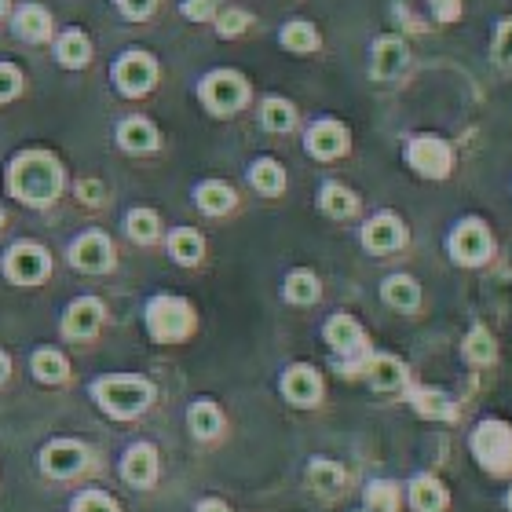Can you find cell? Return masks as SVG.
<instances>
[{
    "instance_id": "60d3db41",
    "label": "cell",
    "mask_w": 512,
    "mask_h": 512,
    "mask_svg": "<svg viewBox=\"0 0 512 512\" xmlns=\"http://www.w3.org/2000/svg\"><path fill=\"white\" fill-rule=\"evenodd\" d=\"M428 8H432V19L443 22V26H454V22L465 15V4H461V0H428Z\"/></svg>"
},
{
    "instance_id": "f5cc1de1",
    "label": "cell",
    "mask_w": 512,
    "mask_h": 512,
    "mask_svg": "<svg viewBox=\"0 0 512 512\" xmlns=\"http://www.w3.org/2000/svg\"><path fill=\"white\" fill-rule=\"evenodd\" d=\"M366 512H370V509H366Z\"/></svg>"
},
{
    "instance_id": "4316f807",
    "label": "cell",
    "mask_w": 512,
    "mask_h": 512,
    "mask_svg": "<svg viewBox=\"0 0 512 512\" xmlns=\"http://www.w3.org/2000/svg\"><path fill=\"white\" fill-rule=\"evenodd\" d=\"M278 44L286 48V52L293 55H311L315 48H319V30L311 26V22L304 19H293L282 26V33H278Z\"/></svg>"
},
{
    "instance_id": "603a6c76",
    "label": "cell",
    "mask_w": 512,
    "mask_h": 512,
    "mask_svg": "<svg viewBox=\"0 0 512 512\" xmlns=\"http://www.w3.org/2000/svg\"><path fill=\"white\" fill-rule=\"evenodd\" d=\"M461 355H465V363L469 366H491L498 359V341H494V333L487 326H472L465 333V341H461Z\"/></svg>"
},
{
    "instance_id": "30bf717a",
    "label": "cell",
    "mask_w": 512,
    "mask_h": 512,
    "mask_svg": "<svg viewBox=\"0 0 512 512\" xmlns=\"http://www.w3.org/2000/svg\"><path fill=\"white\" fill-rule=\"evenodd\" d=\"M322 337H326V344H330V348L341 355V359H359V363H363L366 355H370L363 326H359L352 315H333V319L326 322Z\"/></svg>"
},
{
    "instance_id": "5bb4252c",
    "label": "cell",
    "mask_w": 512,
    "mask_h": 512,
    "mask_svg": "<svg viewBox=\"0 0 512 512\" xmlns=\"http://www.w3.org/2000/svg\"><path fill=\"white\" fill-rule=\"evenodd\" d=\"M282 395H286V403L293 406H315L322 399V377L315 366H289L286 374H282Z\"/></svg>"
},
{
    "instance_id": "8992f818",
    "label": "cell",
    "mask_w": 512,
    "mask_h": 512,
    "mask_svg": "<svg viewBox=\"0 0 512 512\" xmlns=\"http://www.w3.org/2000/svg\"><path fill=\"white\" fill-rule=\"evenodd\" d=\"M147 330L154 341L176 344L183 337H191L194 330V311L187 300L180 297H154L147 304Z\"/></svg>"
},
{
    "instance_id": "cb8c5ba5",
    "label": "cell",
    "mask_w": 512,
    "mask_h": 512,
    "mask_svg": "<svg viewBox=\"0 0 512 512\" xmlns=\"http://www.w3.org/2000/svg\"><path fill=\"white\" fill-rule=\"evenodd\" d=\"M194 202H198V209L202 213H209V216H224V213H231L235 209V191L227 187V183H220V180H205V183H198V191H194Z\"/></svg>"
},
{
    "instance_id": "7c38bea8",
    "label": "cell",
    "mask_w": 512,
    "mask_h": 512,
    "mask_svg": "<svg viewBox=\"0 0 512 512\" xmlns=\"http://www.w3.org/2000/svg\"><path fill=\"white\" fill-rule=\"evenodd\" d=\"M154 77H158V66H154V59L147 52H128L114 66V81H118L125 96H143L154 85Z\"/></svg>"
},
{
    "instance_id": "8d00e7d4",
    "label": "cell",
    "mask_w": 512,
    "mask_h": 512,
    "mask_svg": "<svg viewBox=\"0 0 512 512\" xmlns=\"http://www.w3.org/2000/svg\"><path fill=\"white\" fill-rule=\"evenodd\" d=\"M88 52H92V48H88L85 33H77V30L63 33V37H59V48H55V55H59L63 66H85Z\"/></svg>"
},
{
    "instance_id": "ac0fdd59",
    "label": "cell",
    "mask_w": 512,
    "mask_h": 512,
    "mask_svg": "<svg viewBox=\"0 0 512 512\" xmlns=\"http://www.w3.org/2000/svg\"><path fill=\"white\" fill-rule=\"evenodd\" d=\"M99 322H103V304H99V300H92V297L74 300L70 311L63 315V333L81 341V337H92V333L99 330Z\"/></svg>"
},
{
    "instance_id": "52a82bcc",
    "label": "cell",
    "mask_w": 512,
    "mask_h": 512,
    "mask_svg": "<svg viewBox=\"0 0 512 512\" xmlns=\"http://www.w3.org/2000/svg\"><path fill=\"white\" fill-rule=\"evenodd\" d=\"M406 165L421 180H447L454 172V150H450L447 139L439 136H414L406 143Z\"/></svg>"
},
{
    "instance_id": "484cf974",
    "label": "cell",
    "mask_w": 512,
    "mask_h": 512,
    "mask_svg": "<svg viewBox=\"0 0 512 512\" xmlns=\"http://www.w3.org/2000/svg\"><path fill=\"white\" fill-rule=\"evenodd\" d=\"M319 209L326 216H333V220H348V216H355V209H359V198H355L344 183H322Z\"/></svg>"
},
{
    "instance_id": "d6986e66",
    "label": "cell",
    "mask_w": 512,
    "mask_h": 512,
    "mask_svg": "<svg viewBox=\"0 0 512 512\" xmlns=\"http://www.w3.org/2000/svg\"><path fill=\"white\" fill-rule=\"evenodd\" d=\"M406 494H410V509L414 512H443L450 505L447 487H443L436 476H414L410 487H406Z\"/></svg>"
},
{
    "instance_id": "83f0119b",
    "label": "cell",
    "mask_w": 512,
    "mask_h": 512,
    "mask_svg": "<svg viewBox=\"0 0 512 512\" xmlns=\"http://www.w3.org/2000/svg\"><path fill=\"white\" fill-rule=\"evenodd\" d=\"M187 425H191V432L198 439H216L224 432V414H220L216 403L202 399V403H194L191 410H187Z\"/></svg>"
},
{
    "instance_id": "ffe728a7",
    "label": "cell",
    "mask_w": 512,
    "mask_h": 512,
    "mask_svg": "<svg viewBox=\"0 0 512 512\" xmlns=\"http://www.w3.org/2000/svg\"><path fill=\"white\" fill-rule=\"evenodd\" d=\"M410 406L428 421H454L458 417V406L443 388H410Z\"/></svg>"
},
{
    "instance_id": "44dd1931",
    "label": "cell",
    "mask_w": 512,
    "mask_h": 512,
    "mask_svg": "<svg viewBox=\"0 0 512 512\" xmlns=\"http://www.w3.org/2000/svg\"><path fill=\"white\" fill-rule=\"evenodd\" d=\"M121 476H125L132 487H150L154 476H158V454L147 443H136L128 450L125 461H121Z\"/></svg>"
},
{
    "instance_id": "1f68e13d",
    "label": "cell",
    "mask_w": 512,
    "mask_h": 512,
    "mask_svg": "<svg viewBox=\"0 0 512 512\" xmlns=\"http://www.w3.org/2000/svg\"><path fill=\"white\" fill-rule=\"evenodd\" d=\"M169 253H172V260H176V264L191 267V264H198V260H202L205 242H202V235H198V231H191V227H180V231H172V238H169Z\"/></svg>"
},
{
    "instance_id": "816d5d0a",
    "label": "cell",
    "mask_w": 512,
    "mask_h": 512,
    "mask_svg": "<svg viewBox=\"0 0 512 512\" xmlns=\"http://www.w3.org/2000/svg\"><path fill=\"white\" fill-rule=\"evenodd\" d=\"M0 220H4V216H0Z\"/></svg>"
},
{
    "instance_id": "f1b7e54d",
    "label": "cell",
    "mask_w": 512,
    "mask_h": 512,
    "mask_svg": "<svg viewBox=\"0 0 512 512\" xmlns=\"http://www.w3.org/2000/svg\"><path fill=\"white\" fill-rule=\"evenodd\" d=\"M249 183H253L260 194H267V198H278V194L286 191V169L271 158H260V161H253V169H249Z\"/></svg>"
},
{
    "instance_id": "7a4b0ae2",
    "label": "cell",
    "mask_w": 512,
    "mask_h": 512,
    "mask_svg": "<svg viewBox=\"0 0 512 512\" xmlns=\"http://www.w3.org/2000/svg\"><path fill=\"white\" fill-rule=\"evenodd\" d=\"M469 450L476 465L494 480L512 476V425L502 417H483L480 425L472 428Z\"/></svg>"
},
{
    "instance_id": "6da1fadb",
    "label": "cell",
    "mask_w": 512,
    "mask_h": 512,
    "mask_svg": "<svg viewBox=\"0 0 512 512\" xmlns=\"http://www.w3.org/2000/svg\"><path fill=\"white\" fill-rule=\"evenodd\" d=\"M63 187V172H59V161L52 154H41V150H30V154H19L8 169V191L26 205H48L55 202V194Z\"/></svg>"
},
{
    "instance_id": "ba28073f",
    "label": "cell",
    "mask_w": 512,
    "mask_h": 512,
    "mask_svg": "<svg viewBox=\"0 0 512 512\" xmlns=\"http://www.w3.org/2000/svg\"><path fill=\"white\" fill-rule=\"evenodd\" d=\"M48 253L41 246H33V242H19V246H11L8 256H4V271H8L11 282H19V286H37L48 278Z\"/></svg>"
},
{
    "instance_id": "e575fe53",
    "label": "cell",
    "mask_w": 512,
    "mask_h": 512,
    "mask_svg": "<svg viewBox=\"0 0 512 512\" xmlns=\"http://www.w3.org/2000/svg\"><path fill=\"white\" fill-rule=\"evenodd\" d=\"M363 502L370 505V512H399V483L370 480L363 491Z\"/></svg>"
},
{
    "instance_id": "7bdbcfd3",
    "label": "cell",
    "mask_w": 512,
    "mask_h": 512,
    "mask_svg": "<svg viewBox=\"0 0 512 512\" xmlns=\"http://www.w3.org/2000/svg\"><path fill=\"white\" fill-rule=\"evenodd\" d=\"M19 88H22L19 70H15V66H8V63H0V103H8V99L19 96Z\"/></svg>"
},
{
    "instance_id": "f35d334b",
    "label": "cell",
    "mask_w": 512,
    "mask_h": 512,
    "mask_svg": "<svg viewBox=\"0 0 512 512\" xmlns=\"http://www.w3.org/2000/svg\"><path fill=\"white\" fill-rule=\"evenodd\" d=\"M491 55L494 63L512 70V19L498 22V30H494V41H491Z\"/></svg>"
},
{
    "instance_id": "74e56055",
    "label": "cell",
    "mask_w": 512,
    "mask_h": 512,
    "mask_svg": "<svg viewBox=\"0 0 512 512\" xmlns=\"http://www.w3.org/2000/svg\"><path fill=\"white\" fill-rule=\"evenodd\" d=\"M125 227L136 242H154V238H158V216L150 213V209H132Z\"/></svg>"
},
{
    "instance_id": "7402d4cb",
    "label": "cell",
    "mask_w": 512,
    "mask_h": 512,
    "mask_svg": "<svg viewBox=\"0 0 512 512\" xmlns=\"http://www.w3.org/2000/svg\"><path fill=\"white\" fill-rule=\"evenodd\" d=\"M381 297L395 311H414L421 304V286L410 275H388L381 282Z\"/></svg>"
},
{
    "instance_id": "ab89813d",
    "label": "cell",
    "mask_w": 512,
    "mask_h": 512,
    "mask_svg": "<svg viewBox=\"0 0 512 512\" xmlns=\"http://www.w3.org/2000/svg\"><path fill=\"white\" fill-rule=\"evenodd\" d=\"M246 26H249V15L238 8H227L216 15V33L220 37H238V33H246Z\"/></svg>"
},
{
    "instance_id": "4dcf8cb0",
    "label": "cell",
    "mask_w": 512,
    "mask_h": 512,
    "mask_svg": "<svg viewBox=\"0 0 512 512\" xmlns=\"http://www.w3.org/2000/svg\"><path fill=\"white\" fill-rule=\"evenodd\" d=\"M15 33H19L22 41H48V37H52V19H48V11L37 8V4L19 8V15H15Z\"/></svg>"
},
{
    "instance_id": "681fc988",
    "label": "cell",
    "mask_w": 512,
    "mask_h": 512,
    "mask_svg": "<svg viewBox=\"0 0 512 512\" xmlns=\"http://www.w3.org/2000/svg\"><path fill=\"white\" fill-rule=\"evenodd\" d=\"M505 509L512 512V487H509V491H505Z\"/></svg>"
},
{
    "instance_id": "836d02e7",
    "label": "cell",
    "mask_w": 512,
    "mask_h": 512,
    "mask_svg": "<svg viewBox=\"0 0 512 512\" xmlns=\"http://www.w3.org/2000/svg\"><path fill=\"white\" fill-rule=\"evenodd\" d=\"M260 125L267 128V132H289V128L297 125V110H293V103L289 99H264V107H260Z\"/></svg>"
},
{
    "instance_id": "5b68a950",
    "label": "cell",
    "mask_w": 512,
    "mask_h": 512,
    "mask_svg": "<svg viewBox=\"0 0 512 512\" xmlns=\"http://www.w3.org/2000/svg\"><path fill=\"white\" fill-rule=\"evenodd\" d=\"M198 96H202L209 114L231 118V114H238V110L249 103V85H246V77L235 74V70H213V74L202 77Z\"/></svg>"
},
{
    "instance_id": "e0dca14e",
    "label": "cell",
    "mask_w": 512,
    "mask_h": 512,
    "mask_svg": "<svg viewBox=\"0 0 512 512\" xmlns=\"http://www.w3.org/2000/svg\"><path fill=\"white\" fill-rule=\"evenodd\" d=\"M363 374L377 392H399V388H406V381H410L406 366L399 363L395 355H366Z\"/></svg>"
},
{
    "instance_id": "8fae6325",
    "label": "cell",
    "mask_w": 512,
    "mask_h": 512,
    "mask_svg": "<svg viewBox=\"0 0 512 512\" xmlns=\"http://www.w3.org/2000/svg\"><path fill=\"white\" fill-rule=\"evenodd\" d=\"M348 143H352V139H348V128L333 118L315 121V125L308 128V136H304L308 154L319 161H333V158H341V154H348Z\"/></svg>"
},
{
    "instance_id": "bcb514c9",
    "label": "cell",
    "mask_w": 512,
    "mask_h": 512,
    "mask_svg": "<svg viewBox=\"0 0 512 512\" xmlns=\"http://www.w3.org/2000/svg\"><path fill=\"white\" fill-rule=\"evenodd\" d=\"M77 198H81V202H88V205H99V202H103V183H99V180H81V183H77Z\"/></svg>"
},
{
    "instance_id": "9a60e30c",
    "label": "cell",
    "mask_w": 512,
    "mask_h": 512,
    "mask_svg": "<svg viewBox=\"0 0 512 512\" xmlns=\"http://www.w3.org/2000/svg\"><path fill=\"white\" fill-rule=\"evenodd\" d=\"M410 66V48L403 37H377L374 55H370V70L377 81H395Z\"/></svg>"
},
{
    "instance_id": "d590c367",
    "label": "cell",
    "mask_w": 512,
    "mask_h": 512,
    "mask_svg": "<svg viewBox=\"0 0 512 512\" xmlns=\"http://www.w3.org/2000/svg\"><path fill=\"white\" fill-rule=\"evenodd\" d=\"M33 377L44 384H59L66 381V359L52 348H41V352L33 355Z\"/></svg>"
},
{
    "instance_id": "3957f363",
    "label": "cell",
    "mask_w": 512,
    "mask_h": 512,
    "mask_svg": "<svg viewBox=\"0 0 512 512\" xmlns=\"http://www.w3.org/2000/svg\"><path fill=\"white\" fill-rule=\"evenodd\" d=\"M92 392H96L99 406L114 417L143 414L150 406V399H154V388L143 377H103V381H96Z\"/></svg>"
},
{
    "instance_id": "c3c4849f",
    "label": "cell",
    "mask_w": 512,
    "mask_h": 512,
    "mask_svg": "<svg viewBox=\"0 0 512 512\" xmlns=\"http://www.w3.org/2000/svg\"><path fill=\"white\" fill-rule=\"evenodd\" d=\"M8 355H4V352H0V381H4V377H8Z\"/></svg>"
},
{
    "instance_id": "f546056e",
    "label": "cell",
    "mask_w": 512,
    "mask_h": 512,
    "mask_svg": "<svg viewBox=\"0 0 512 512\" xmlns=\"http://www.w3.org/2000/svg\"><path fill=\"white\" fill-rule=\"evenodd\" d=\"M118 143L132 154H143V150H154L158 147V128L150 125L143 118H128L125 125L118 128Z\"/></svg>"
},
{
    "instance_id": "2e32d148",
    "label": "cell",
    "mask_w": 512,
    "mask_h": 512,
    "mask_svg": "<svg viewBox=\"0 0 512 512\" xmlns=\"http://www.w3.org/2000/svg\"><path fill=\"white\" fill-rule=\"evenodd\" d=\"M70 260H74V267L88 271V275H99V271H107V267L114 264V249H110L107 235L88 231V235H81L74 242V249H70Z\"/></svg>"
},
{
    "instance_id": "d6a6232c",
    "label": "cell",
    "mask_w": 512,
    "mask_h": 512,
    "mask_svg": "<svg viewBox=\"0 0 512 512\" xmlns=\"http://www.w3.org/2000/svg\"><path fill=\"white\" fill-rule=\"evenodd\" d=\"M282 293H286L289 304H315L322 293L319 278L311 275L308 267H300V271H289L286 275V286H282Z\"/></svg>"
},
{
    "instance_id": "d4e9b609",
    "label": "cell",
    "mask_w": 512,
    "mask_h": 512,
    "mask_svg": "<svg viewBox=\"0 0 512 512\" xmlns=\"http://www.w3.org/2000/svg\"><path fill=\"white\" fill-rule=\"evenodd\" d=\"M308 483L319 494H341L344 483H348V472L330 458H311L308 465Z\"/></svg>"
},
{
    "instance_id": "f6af8a7d",
    "label": "cell",
    "mask_w": 512,
    "mask_h": 512,
    "mask_svg": "<svg viewBox=\"0 0 512 512\" xmlns=\"http://www.w3.org/2000/svg\"><path fill=\"white\" fill-rule=\"evenodd\" d=\"M154 4H158V0H118V8L125 11L128 19H147L150 11H154Z\"/></svg>"
},
{
    "instance_id": "7dc6e473",
    "label": "cell",
    "mask_w": 512,
    "mask_h": 512,
    "mask_svg": "<svg viewBox=\"0 0 512 512\" xmlns=\"http://www.w3.org/2000/svg\"><path fill=\"white\" fill-rule=\"evenodd\" d=\"M198 512H231V505L220 498H205V502H198Z\"/></svg>"
},
{
    "instance_id": "277c9868",
    "label": "cell",
    "mask_w": 512,
    "mask_h": 512,
    "mask_svg": "<svg viewBox=\"0 0 512 512\" xmlns=\"http://www.w3.org/2000/svg\"><path fill=\"white\" fill-rule=\"evenodd\" d=\"M447 253L458 267H483L494 256V235L480 216H465L447 238Z\"/></svg>"
},
{
    "instance_id": "ee69618b",
    "label": "cell",
    "mask_w": 512,
    "mask_h": 512,
    "mask_svg": "<svg viewBox=\"0 0 512 512\" xmlns=\"http://www.w3.org/2000/svg\"><path fill=\"white\" fill-rule=\"evenodd\" d=\"M183 15L191 22H209L216 15V0H183Z\"/></svg>"
},
{
    "instance_id": "f907efd6",
    "label": "cell",
    "mask_w": 512,
    "mask_h": 512,
    "mask_svg": "<svg viewBox=\"0 0 512 512\" xmlns=\"http://www.w3.org/2000/svg\"><path fill=\"white\" fill-rule=\"evenodd\" d=\"M4 8H8V0H0V15H4Z\"/></svg>"
},
{
    "instance_id": "b9f144b4",
    "label": "cell",
    "mask_w": 512,
    "mask_h": 512,
    "mask_svg": "<svg viewBox=\"0 0 512 512\" xmlns=\"http://www.w3.org/2000/svg\"><path fill=\"white\" fill-rule=\"evenodd\" d=\"M74 512H118V505L110 502L107 494L99 491H85L74 498Z\"/></svg>"
},
{
    "instance_id": "4fadbf2b",
    "label": "cell",
    "mask_w": 512,
    "mask_h": 512,
    "mask_svg": "<svg viewBox=\"0 0 512 512\" xmlns=\"http://www.w3.org/2000/svg\"><path fill=\"white\" fill-rule=\"evenodd\" d=\"M85 465H88V454L81 443H74V439H55V443H48L41 454V469L48 472V476H59V480L77 476Z\"/></svg>"
},
{
    "instance_id": "9c48e42d",
    "label": "cell",
    "mask_w": 512,
    "mask_h": 512,
    "mask_svg": "<svg viewBox=\"0 0 512 512\" xmlns=\"http://www.w3.org/2000/svg\"><path fill=\"white\" fill-rule=\"evenodd\" d=\"M363 246L366 253L388 256L406 246V224L395 213H377L363 224Z\"/></svg>"
}]
</instances>
